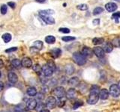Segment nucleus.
<instances>
[{
    "mask_svg": "<svg viewBox=\"0 0 120 112\" xmlns=\"http://www.w3.org/2000/svg\"><path fill=\"white\" fill-rule=\"evenodd\" d=\"M41 70H42V72L45 76H51L54 72V70L50 66H49L47 64L44 65L42 66V68H41Z\"/></svg>",
    "mask_w": 120,
    "mask_h": 112,
    "instance_id": "nucleus-6",
    "label": "nucleus"
},
{
    "mask_svg": "<svg viewBox=\"0 0 120 112\" xmlns=\"http://www.w3.org/2000/svg\"><path fill=\"white\" fill-rule=\"evenodd\" d=\"M17 47H11L10 49H8L5 50V52H12L14 51H17Z\"/></svg>",
    "mask_w": 120,
    "mask_h": 112,
    "instance_id": "nucleus-39",
    "label": "nucleus"
},
{
    "mask_svg": "<svg viewBox=\"0 0 120 112\" xmlns=\"http://www.w3.org/2000/svg\"><path fill=\"white\" fill-rule=\"evenodd\" d=\"M103 11H104V9L102 8V7H96V8L94 9V10H93V14L94 15H98L101 13H102Z\"/></svg>",
    "mask_w": 120,
    "mask_h": 112,
    "instance_id": "nucleus-29",
    "label": "nucleus"
},
{
    "mask_svg": "<svg viewBox=\"0 0 120 112\" xmlns=\"http://www.w3.org/2000/svg\"><path fill=\"white\" fill-rule=\"evenodd\" d=\"M8 5L11 8H14L15 7V6H16V4H15L14 2H8Z\"/></svg>",
    "mask_w": 120,
    "mask_h": 112,
    "instance_id": "nucleus-41",
    "label": "nucleus"
},
{
    "mask_svg": "<svg viewBox=\"0 0 120 112\" xmlns=\"http://www.w3.org/2000/svg\"><path fill=\"white\" fill-rule=\"evenodd\" d=\"M45 41L49 44H53L56 42V38L52 35H48L45 37Z\"/></svg>",
    "mask_w": 120,
    "mask_h": 112,
    "instance_id": "nucleus-20",
    "label": "nucleus"
},
{
    "mask_svg": "<svg viewBox=\"0 0 120 112\" xmlns=\"http://www.w3.org/2000/svg\"><path fill=\"white\" fill-rule=\"evenodd\" d=\"M22 112H30V111L28 109V108H27V109H25V110H23V111H22Z\"/></svg>",
    "mask_w": 120,
    "mask_h": 112,
    "instance_id": "nucleus-47",
    "label": "nucleus"
},
{
    "mask_svg": "<svg viewBox=\"0 0 120 112\" xmlns=\"http://www.w3.org/2000/svg\"><path fill=\"white\" fill-rule=\"evenodd\" d=\"M46 106L49 108V109H53L56 106V99L53 96H50L48 97L46 100Z\"/></svg>",
    "mask_w": 120,
    "mask_h": 112,
    "instance_id": "nucleus-4",
    "label": "nucleus"
},
{
    "mask_svg": "<svg viewBox=\"0 0 120 112\" xmlns=\"http://www.w3.org/2000/svg\"><path fill=\"white\" fill-rule=\"evenodd\" d=\"M112 19H115V20H117L118 19L120 18V12H117V13H115L112 14Z\"/></svg>",
    "mask_w": 120,
    "mask_h": 112,
    "instance_id": "nucleus-38",
    "label": "nucleus"
},
{
    "mask_svg": "<svg viewBox=\"0 0 120 112\" xmlns=\"http://www.w3.org/2000/svg\"><path fill=\"white\" fill-rule=\"evenodd\" d=\"M65 95H66V97L68 99H74L75 97L77 96V91H75V89H74V88H70L68 91H67Z\"/></svg>",
    "mask_w": 120,
    "mask_h": 112,
    "instance_id": "nucleus-12",
    "label": "nucleus"
},
{
    "mask_svg": "<svg viewBox=\"0 0 120 112\" xmlns=\"http://www.w3.org/2000/svg\"><path fill=\"white\" fill-rule=\"evenodd\" d=\"M77 9L80 10H86L88 9V5L86 4H81V5H77Z\"/></svg>",
    "mask_w": 120,
    "mask_h": 112,
    "instance_id": "nucleus-32",
    "label": "nucleus"
},
{
    "mask_svg": "<svg viewBox=\"0 0 120 112\" xmlns=\"http://www.w3.org/2000/svg\"><path fill=\"white\" fill-rule=\"evenodd\" d=\"M0 77H1V73H0Z\"/></svg>",
    "mask_w": 120,
    "mask_h": 112,
    "instance_id": "nucleus-51",
    "label": "nucleus"
},
{
    "mask_svg": "<svg viewBox=\"0 0 120 112\" xmlns=\"http://www.w3.org/2000/svg\"><path fill=\"white\" fill-rule=\"evenodd\" d=\"M51 53H52V55L53 56V58H58L59 56L61 55L62 53V51L61 49H52L51 51Z\"/></svg>",
    "mask_w": 120,
    "mask_h": 112,
    "instance_id": "nucleus-23",
    "label": "nucleus"
},
{
    "mask_svg": "<svg viewBox=\"0 0 120 112\" xmlns=\"http://www.w3.org/2000/svg\"><path fill=\"white\" fill-rule=\"evenodd\" d=\"M7 10H8V7L5 5H2L1 6V8H0V11H1L2 14H5L7 13Z\"/></svg>",
    "mask_w": 120,
    "mask_h": 112,
    "instance_id": "nucleus-33",
    "label": "nucleus"
},
{
    "mask_svg": "<svg viewBox=\"0 0 120 112\" xmlns=\"http://www.w3.org/2000/svg\"><path fill=\"white\" fill-rule=\"evenodd\" d=\"M93 24L94 25H99L100 24V20L99 19H95V20H93Z\"/></svg>",
    "mask_w": 120,
    "mask_h": 112,
    "instance_id": "nucleus-42",
    "label": "nucleus"
},
{
    "mask_svg": "<svg viewBox=\"0 0 120 112\" xmlns=\"http://www.w3.org/2000/svg\"><path fill=\"white\" fill-rule=\"evenodd\" d=\"M75 37H71V36H65V37H63L62 40L63 41H65V42H70V41H72V40H74Z\"/></svg>",
    "mask_w": 120,
    "mask_h": 112,
    "instance_id": "nucleus-30",
    "label": "nucleus"
},
{
    "mask_svg": "<svg viewBox=\"0 0 120 112\" xmlns=\"http://www.w3.org/2000/svg\"><path fill=\"white\" fill-rule=\"evenodd\" d=\"M41 18L44 20L45 23L49 25H53L55 24V20L54 18H52L50 16H41Z\"/></svg>",
    "mask_w": 120,
    "mask_h": 112,
    "instance_id": "nucleus-13",
    "label": "nucleus"
},
{
    "mask_svg": "<svg viewBox=\"0 0 120 112\" xmlns=\"http://www.w3.org/2000/svg\"><path fill=\"white\" fill-rule=\"evenodd\" d=\"M93 53L95 54L98 58H103L104 56V51L101 47L96 46L93 49Z\"/></svg>",
    "mask_w": 120,
    "mask_h": 112,
    "instance_id": "nucleus-9",
    "label": "nucleus"
},
{
    "mask_svg": "<svg viewBox=\"0 0 120 112\" xmlns=\"http://www.w3.org/2000/svg\"><path fill=\"white\" fill-rule=\"evenodd\" d=\"M99 99V93L95 92H90V94L88 97L87 102L90 105H94L98 102Z\"/></svg>",
    "mask_w": 120,
    "mask_h": 112,
    "instance_id": "nucleus-2",
    "label": "nucleus"
},
{
    "mask_svg": "<svg viewBox=\"0 0 120 112\" xmlns=\"http://www.w3.org/2000/svg\"><path fill=\"white\" fill-rule=\"evenodd\" d=\"M14 112H20V111H15Z\"/></svg>",
    "mask_w": 120,
    "mask_h": 112,
    "instance_id": "nucleus-49",
    "label": "nucleus"
},
{
    "mask_svg": "<svg viewBox=\"0 0 120 112\" xmlns=\"http://www.w3.org/2000/svg\"><path fill=\"white\" fill-rule=\"evenodd\" d=\"M33 46H35V48H37L38 50H40L43 47V43H42V41H41V40H36V41L34 42Z\"/></svg>",
    "mask_w": 120,
    "mask_h": 112,
    "instance_id": "nucleus-28",
    "label": "nucleus"
},
{
    "mask_svg": "<svg viewBox=\"0 0 120 112\" xmlns=\"http://www.w3.org/2000/svg\"><path fill=\"white\" fill-rule=\"evenodd\" d=\"M53 94L57 96L58 98H62V97L65 96L66 92L63 87H57L53 90Z\"/></svg>",
    "mask_w": 120,
    "mask_h": 112,
    "instance_id": "nucleus-5",
    "label": "nucleus"
},
{
    "mask_svg": "<svg viewBox=\"0 0 120 112\" xmlns=\"http://www.w3.org/2000/svg\"><path fill=\"white\" fill-rule=\"evenodd\" d=\"M104 38L102 37H95L92 40V43L95 45H98V44H102L104 43Z\"/></svg>",
    "mask_w": 120,
    "mask_h": 112,
    "instance_id": "nucleus-26",
    "label": "nucleus"
},
{
    "mask_svg": "<svg viewBox=\"0 0 120 112\" xmlns=\"http://www.w3.org/2000/svg\"><path fill=\"white\" fill-rule=\"evenodd\" d=\"M54 14V10L47 9V10H41L39 11L40 16H50V15Z\"/></svg>",
    "mask_w": 120,
    "mask_h": 112,
    "instance_id": "nucleus-16",
    "label": "nucleus"
},
{
    "mask_svg": "<svg viewBox=\"0 0 120 112\" xmlns=\"http://www.w3.org/2000/svg\"><path fill=\"white\" fill-rule=\"evenodd\" d=\"M109 96V93L107 89H102L99 92V98L101 99H107Z\"/></svg>",
    "mask_w": 120,
    "mask_h": 112,
    "instance_id": "nucleus-15",
    "label": "nucleus"
},
{
    "mask_svg": "<svg viewBox=\"0 0 120 112\" xmlns=\"http://www.w3.org/2000/svg\"><path fill=\"white\" fill-rule=\"evenodd\" d=\"M117 7H118L117 5L114 2H109L106 4V5H105V8L109 12H113V11H115L117 9Z\"/></svg>",
    "mask_w": 120,
    "mask_h": 112,
    "instance_id": "nucleus-11",
    "label": "nucleus"
},
{
    "mask_svg": "<svg viewBox=\"0 0 120 112\" xmlns=\"http://www.w3.org/2000/svg\"><path fill=\"white\" fill-rule=\"evenodd\" d=\"M79 82H80V80H79V78L77 77H73L70 78V80L68 81V84L71 86H77L79 84Z\"/></svg>",
    "mask_w": 120,
    "mask_h": 112,
    "instance_id": "nucleus-19",
    "label": "nucleus"
},
{
    "mask_svg": "<svg viewBox=\"0 0 120 112\" xmlns=\"http://www.w3.org/2000/svg\"><path fill=\"white\" fill-rule=\"evenodd\" d=\"M36 106H37V101L35 99H29L26 102V108L29 110L35 109Z\"/></svg>",
    "mask_w": 120,
    "mask_h": 112,
    "instance_id": "nucleus-8",
    "label": "nucleus"
},
{
    "mask_svg": "<svg viewBox=\"0 0 120 112\" xmlns=\"http://www.w3.org/2000/svg\"><path fill=\"white\" fill-rule=\"evenodd\" d=\"M65 103V99L64 98V97H62V98H58V99L56 100V105H58L60 108L64 106Z\"/></svg>",
    "mask_w": 120,
    "mask_h": 112,
    "instance_id": "nucleus-25",
    "label": "nucleus"
},
{
    "mask_svg": "<svg viewBox=\"0 0 120 112\" xmlns=\"http://www.w3.org/2000/svg\"><path fill=\"white\" fill-rule=\"evenodd\" d=\"M118 84H118V85H119V87L120 88V81H119V83H118Z\"/></svg>",
    "mask_w": 120,
    "mask_h": 112,
    "instance_id": "nucleus-48",
    "label": "nucleus"
},
{
    "mask_svg": "<svg viewBox=\"0 0 120 112\" xmlns=\"http://www.w3.org/2000/svg\"><path fill=\"white\" fill-rule=\"evenodd\" d=\"M2 39L4 40V42L6 43L10 42L11 40V34H8V33L4 34V35H2Z\"/></svg>",
    "mask_w": 120,
    "mask_h": 112,
    "instance_id": "nucleus-27",
    "label": "nucleus"
},
{
    "mask_svg": "<svg viewBox=\"0 0 120 112\" xmlns=\"http://www.w3.org/2000/svg\"><path fill=\"white\" fill-rule=\"evenodd\" d=\"M33 70L35 71V72H36L37 73H41V72L42 70H41V67L40 66L39 64H35L33 66Z\"/></svg>",
    "mask_w": 120,
    "mask_h": 112,
    "instance_id": "nucleus-31",
    "label": "nucleus"
},
{
    "mask_svg": "<svg viewBox=\"0 0 120 112\" xmlns=\"http://www.w3.org/2000/svg\"><path fill=\"white\" fill-rule=\"evenodd\" d=\"M81 53L82 55H84L86 58H91L93 55V50H92L89 47H83L81 51Z\"/></svg>",
    "mask_w": 120,
    "mask_h": 112,
    "instance_id": "nucleus-7",
    "label": "nucleus"
},
{
    "mask_svg": "<svg viewBox=\"0 0 120 112\" xmlns=\"http://www.w3.org/2000/svg\"><path fill=\"white\" fill-rule=\"evenodd\" d=\"M47 64L49 66H50L51 68L55 71V70H56V65H55V63H54V62H53V61H49L47 62Z\"/></svg>",
    "mask_w": 120,
    "mask_h": 112,
    "instance_id": "nucleus-36",
    "label": "nucleus"
},
{
    "mask_svg": "<svg viewBox=\"0 0 120 112\" xmlns=\"http://www.w3.org/2000/svg\"><path fill=\"white\" fill-rule=\"evenodd\" d=\"M110 93L113 97H118L120 95V88L118 84H112L110 87Z\"/></svg>",
    "mask_w": 120,
    "mask_h": 112,
    "instance_id": "nucleus-3",
    "label": "nucleus"
},
{
    "mask_svg": "<svg viewBox=\"0 0 120 112\" xmlns=\"http://www.w3.org/2000/svg\"><path fill=\"white\" fill-rule=\"evenodd\" d=\"M21 63H22V66L24 67H26V68H29V67H31L32 66V60L28 57H25L22 58Z\"/></svg>",
    "mask_w": 120,
    "mask_h": 112,
    "instance_id": "nucleus-10",
    "label": "nucleus"
},
{
    "mask_svg": "<svg viewBox=\"0 0 120 112\" xmlns=\"http://www.w3.org/2000/svg\"><path fill=\"white\" fill-rule=\"evenodd\" d=\"M111 43L112 46L120 48V37H115L114 39H112Z\"/></svg>",
    "mask_w": 120,
    "mask_h": 112,
    "instance_id": "nucleus-22",
    "label": "nucleus"
},
{
    "mask_svg": "<svg viewBox=\"0 0 120 112\" xmlns=\"http://www.w3.org/2000/svg\"><path fill=\"white\" fill-rule=\"evenodd\" d=\"M116 1H118V2H120V0H116Z\"/></svg>",
    "mask_w": 120,
    "mask_h": 112,
    "instance_id": "nucleus-50",
    "label": "nucleus"
},
{
    "mask_svg": "<svg viewBox=\"0 0 120 112\" xmlns=\"http://www.w3.org/2000/svg\"><path fill=\"white\" fill-rule=\"evenodd\" d=\"M3 66H4V63H3V61H2V60L0 59V69L2 68Z\"/></svg>",
    "mask_w": 120,
    "mask_h": 112,
    "instance_id": "nucleus-44",
    "label": "nucleus"
},
{
    "mask_svg": "<svg viewBox=\"0 0 120 112\" xmlns=\"http://www.w3.org/2000/svg\"><path fill=\"white\" fill-rule=\"evenodd\" d=\"M38 51L39 50L37 48H35V46H32V47H31V49H30V52H31L32 53H33V52H34V53H35V52H38Z\"/></svg>",
    "mask_w": 120,
    "mask_h": 112,
    "instance_id": "nucleus-40",
    "label": "nucleus"
},
{
    "mask_svg": "<svg viewBox=\"0 0 120 112\" xmlns=\"http://www.w3.org/2000/svg\"><path fill=\"white\" fill-rule=\"evenodd\" d=\"M65 72L68 75H72L74 73V67L72 65H68L65 67Z\"/></svg>",
    "mask_w": 120,
    "mask_h": 112,
    "instance_id": "nucleus-24",
    "label": "nucleus"
},
{
    "mask_svg": "<svg viewBox=\"0 0 120 112\" xmlns=\"http://www.w3.org/2000/svg\"><path fill=\"white\" fill-rule=\"evenodd\" d=\"M81 105H82V102H81V101H77V102H75V104L74 105L73 108H74V109H77V108H78Z\"/></svg>",
    "mask_w": 120,
    "mask_h": 112,
    "instance_id": "nucleus-37",
    "label": "nucleus"
},
{
    "mask_svg": "<svg viewBox=\"0 0 120 112\" xmlns=\"http://www.w3.org/2000/svg\"><path fill=\"white\" fill-rule=\"evenodd\" d=\"M11 64L16 69H20L22 66V63L19 59H14L11 61Z\"/></svg>",
    "mask_w": 120,
    "mask_h": 112,
    "instance_id": "nucleus-18",
    "label": "nucleus"
},
{
    "mask_svg": "<svg viewBox=\"0 0 120 112\" xmlns=\"http://www.w3.org/2000/svg\"><path fill=\"white\" fill-rule=\"evenodd\" d=\"M4 88V84L2 81H0V91H2Z\"/></svg>",
    "mask_w": 120,
    "mask_h": 112,
    "instance_id": "nucleus-43",
    "label": "nucleus"
},
{
    "mask_svg": "<svg viewBox=\"0 0 120 112\" xmlns=\"http://www.w3.org/2000/svg\"><path fill=\"white\" fill-rule=\"evenodd\" d=\"M73 59L74 62L80 66L84 65L86 63V58L80 52H74L73 54Z\"/></svg>",
    "mask_w": 120,
    "mask_h": 112,
    "instance_id": "nucleus-1",
    "label": "nucleus"
},
{
    "mask_svg": "<svg viewBox=\"0 0 120 112\" xmlns=\"http://www.w3.org/2000/svg\"><path fill=\"white\" fill-rule=\"evenodd\" d=\"M40 112H50V111L47 110V109H44H44L41 110V111H40Z\"/></svg>",
    "mask_w": 120,
    "mask_h": 112,
    "instance_id": "nucleus-46",
    "label": "nucleus"
},
{
    "mask_svg": "<svg viewBox=\"0 0 120 112\" xmlns=\"http://www.w3.org/2000/svg\"><path fill=\"white\" fill-rule=\"evenodd\" d=\"M27 93H28V95L30 96H34L37 94V90H36V88H33V87L29 88L27 89Z\"/></svg>",
    "mask_w": 120,
    "mask_h": 112,
    "instance_id": "nucleus-21",
    "label": "nucleus"
},
{
    "mask_svg": "<svg viewBox=\"0 0 120 112\" xmlns=\"http://www.w3.org/2000/svg\"><path fill=\"white\" fill-rule=\"evenodd\" d=\"M59 31L62 33H64V34H68L70 33V29L68 28H60L59 29Z\"/></svg>",
    "mask_w": 120,
    "mask_h": 112,
    "instance_id": "nucleus-34",
    "label": "nucleus"
},
{
    "mask_svg": "<svg viewBox=\"0 0 120 112\" xmlns=\"http://www.w3.org/2000/svg\"><path fill=\"white\" fill-rule=\"evenodd\" d=\"M8 81L12 84H15L18 80L17 76L13 72H10L8 75Z\"/></svg>",
    "mask_w": 120,
    "mask_h": 112,
    "instance_id": "nucleus-14",
    "label": "nucleus"
},
{
    "mask_svg": "<svg viewBox=\"0 0 120 112\" xmlns=\"http://www.w3.org/2000/svg\"><path fill=\"white\" fill-rule=\"evenodd\" d=\"M35 1H36L37 2H39V3H44V2H46L47 0H35Z\"/></svg>",
    "mask_w": 120,
    "mask_h": 112,
    "instance_id": "nucleus-45",
    "label": "nucleus"
},
{
    "mask_svg": "<svg viewBox=\"0 0 120 112\" xmlns=\"http://www.w3.org/2000/svg\"><path fill=\"white\" fill-rule=\"evenodd\" d=\"M112 48H113V46H112V43H110V42H107L104 45V47L102 49H104V52H107V53H109V52H112Z\"/></svg>",
    "mask_w": 120,
    "mask_h": 112,
    "instance_id": "nucleus-17",
    "label": "nucleus"
},
{
    "mask_svg": "<svg viewBox=\"0 0 120 112\" xmlns=\"http://www.w3.org/2000/svg\"><path fill=\"white\" fill-rule=\"evenodd\" d=\"M91 92H95V93H99V87L97 85H93L91 88Z\"/></svg>",
    "mask_w": 120,
    "mask_h": 112,
    "instance_id": "nucleus-35",
    "label": "nucleus"
}]
</instances>
